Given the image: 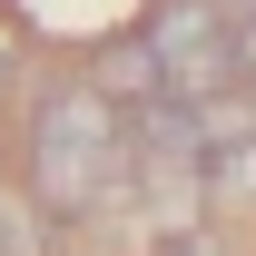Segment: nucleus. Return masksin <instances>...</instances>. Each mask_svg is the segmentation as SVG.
<instances>
[{
	"label": "nucleus",
	"mask_w": 256,
	"mask_h": 256,
	"mask_svg": "<svg viewBox=\"0 0 256 256\" xmlns=\"http://www.w3.org/2000/svg\"><path fill=\"white\" fill-rule=\"evenodd\" d=\"M128 178V118L118 98H98L89 79H60V89H40L30 108V207L50 217H98Z\"/></svg>",
	"instance_id": "f257e3e1"
},
{
	"label": "nucleus",
	"mask_w": 256,
	"mask_h": 256,
	"mask_svg": "<svg viewBox=\"0 0 256 256\" xmlns=\"http://www.w3.org/2000/svg\"><path fill=\"white\" fill-rule=\"evenodd\" d=\"M148 60H158L168 98H217V89H246V69H236V30H226V10L217 0H158L148 10Z\"/></svg>",
	"instance_id": "f03ea898"
},
{
	"label": "nucleus",
	"mask_w": 256,
	"mask_h": 256,
	"mask_svg": "<svg viewBox=\"0 0 256 256\" xmlns=\"http://www.w3.org/2000/svg\"><path fill=\"white\" fill-rule=\"evenodd\" d=\"M98 98H118V118L128 108H148V98H168V79H158V60H148V40H108L98 50V79H89Z\"/></svg>",
	"instance_id": "7ed1b4c3"
},
{
	"label": "nucleus",
	"mask_w": 256,
	"mask_h": 256,
	"mask_svg": "<svg viewBox=\"0 0 256 256\" xmlns=\"http://www.w3.org/2000/svg\"><path fill=\"white\" fill-rule=\"evenodd\" d=\"M207 188L217 197H256V128L226 138V148H207Z\"/></svg>",
	"instance_id": "20e7f679"
},
{
	"label": "nucleus",
	"mask_w": 256,
	"mask_h": 256,
	"mask_svg": "<svg viewBox=\"0 0 256 256\" xmlns=\"http://www.w3.org/2000/svg\"><path fill=\"white\" fill-rule=\"evenodd\" d=\"M0 256H40V207L0 197Z\"/></svg>",
	"instance_id": "39448f33"
},
{
	"label": "nucleus",
	"mask_w": 256,
	"mask_h": 256,
	"mask_svg": "<svg viewBox=\"0 0 256 256\" xmlns=\"http://www.w3.org/2000/svg\"><path fill=\"white\" fill-rule=\"evenodd\" d=\"M226 10V30H236V69H246V89H256V0H217Z\"/></svg>",
	"instance_id": "423d86ee"
},
{
	"label": "nucleus",
	"mask_w": 256,
	"mask_h": 256,
	"mask_svg": "<svg viewBox=\"0 0 256 256\" xmlns=\"http://www.w3.org/2000/svg\"><path fill=\"white\" fill-rule=\"evenodd\" d=\"M158 256H226V236H217V226H188V236H168Z\"/></svg>",
	"instance_id": "0eeeda50"
},
{
	"label": "nucleus",
	"mask_w": 256,
	"mask_h": 256,
	"mask_svg": "<svg viewBox=\"0 0 256 256\" xmlns=\"http://www.w3.org/2000/svg\"><path fill=\"white\" fill-rule=\"evenodd\" d=\"M10 79H20V50H10V40H0V89H10Z\"/></svg>",
	"instance_id": "6e6552de"
}]
</instances>
